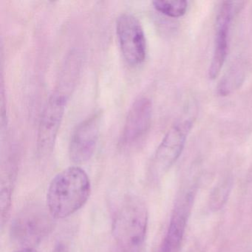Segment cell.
<instances>
[{
    "label": "cell",
    "instance_id": "1",
    "mask_svg": "<svg viewBox=\"0 0 252 252\" xmlns=\"http://www.w3.org/2000/svg\"><path fill=\"white\" fill-rule=\"evenodd\" d=\"M89 177L79 166H70L57 174L47 192V208L54 219H64L77 212L89 199Z\"/></svg>",
    "mask_w": 252,
    "mask_h": 252
},
{
    "label": "cell",
    "instance_id": "2",
    "mask_svg": "<svg viewBox=\"0 0 252 252\" xmlns=\"http://www.w3.org/2000/svg\"><path fill=\"white\" fill-rule=\"evenodd\" d=\"M148 227V211L138 196L124 199L115 213L112 233L121 252H141Z\"/></svg>",
    "mask_w": 252,
    "mask_h": 252
},
{
    "label": "cell",
    "instance_id": "3",
    "mask_svg": "<svg viewBox=\"0 0 252 252\" xmlns=\"http://www.w3.org/2000/svg\"><path fill=\"white\" fill-rule=\"evenodd\" d=\"M54 219L48 208L36 204L26 206L11 222V240L21 249L33 248L52 231Z\"/></svg>",
    "mask_w": 252,
    "mask_h": 252
},
{
    "label": "cell",
    "instance_id": "4",
    "mask_svg": "<svg viewBox=\"0 0 252 252\" xmlns=\"http://www.w3.org/2000/svg\"><path fill=\"white\" fill-rule=\"evenodd\" d=\"M71 94L56 88L44 107L38 126L36 153L40 158L52 153Z\"/></svg>",
    "mask_w": 252,
    "mask_h": 252
},
{
    "label": "cell",
    "instance_id": "5",
    "mask_svg": "<svg viewBox=\"0 0 252 252\" xmlns=\"http://www.w3.org/2000/svg\"><path fill=\"white\" fill-rule=\"evenodd\" d=\"M192 125L188 119L177 122L166 132L150 163L149 172L153 180L162 178L179 158Z\"/></svg>",
    "mask_w": 252,
    "mask_h": 252
},
{
    "label": "cell",
    "instance_id": "6",
    "mask_svg": "<svg viewBox=\"0 0 252 252\" xmlns=\"http://www.w3.org/2000/svg\"><path fill=\"white\" fill-rule=\"evenodd\" d=\"M116 34L127 64L133 67L143 64L147 57V39L139 20L129 13L121 14L116 21Z\"/></svg>",
    "mask_w": 252,
    "mask_h": 252
},
{
    "label": "cell",
    "instance_id": "7",
    "mask_svg": "<svg viewBox=\"0 0 252 252\" xmlns=\"http://www.w3.org/2000/svg\"><path fill=\"white\" fill-rule=\"evenodd\" d=\"M153 120V103L147 97L137 98L129 108L119 144L124 150L139 145L148 134Z\"/></svg>",
    "mask_w": 252,
    "mask_h": 252
},
{
    "label": "cell",
    "instance_id": "8",
    "mask_svg": "<svg viewBox=\"0 0 252 252\" xmlns=\"http://www.w3.org/2000/svg\"><path fill=\"white\" fill-rule=\"evenodd\" d=\"M243 2H223L218 11L213 56L209 69V76L215 79L220 73L228 52V37L231 23L243 8Z\"/></svg>",
    "mask_w": 252,
    "mask_h": 252
},
{
    "label": "cell",
    "instance_id": "9",
    "mask_svg": "<svg viewBox=\"0 0 252 252\" xmlns=\"http://www.w3.org/2000/svg\"><path fill=\"white\" fill-rule=\"evenodd\" d=\"M101 119L102 113L96 111L75 128L69 145V156L73 163H85L94 156L99 137Z\"/></svg>",
    "mask_w": 252,
    "mask_h": 252
},
{
    "label": "cell",
    "instance_id": "10",
    "mask_svg": "<svg viewBox=\"0 0 252 252\" xmlns=\"http://www.w3.org/2000/svg\"><path fill=\"white\" fill-rule=\"evenodd\" d=\"M193 192L181 195L175 206L166 234L157 252H180L192 205Z\"/></svg>",
    "mask_w": 252,
    "mask_h": 252
},
{
    "label": "cell",
    "instance_id": "11",
    "mask_svg": "<svg viewBox=\"0 0 252 252\" xmlns=\"http://www.w3.org/2000/svg\"><path fill=\"white\" fill-rule=\"evenodd\" d=\"M153 5L155 9L166 17L178 18L186 14L188 8V2L185 0L178 1H166L156 0L153 1Z\"/></svg>",
    "mask_w": 252,
    "mask_h": 252
},
{
    "label": "cell",
    "instance_id": "12",
    "mask_svg": "<svg viewBox=\"0 0 252 252\" xmlns=\"http://www.w3.org/2000/svg\"><path fill=\"white\" fill-rule=\"evenodd\" d=\"M244 78V70L241 64L233 66L227 75L224 76L218 88V93L220 95H227L237 89L243 82Z\"/></svg>",
    "mask_w": 252,
    "mask_h": 252
},
{
    "label": "cell",
    "instance_id": "13",
    "mask_svg": "<svg viewBox=\"0 0 252 252\" xmlns=\"http://www.w3.org/2000/svg\"><path fill=\"white\" fill-rule=\"evenodd\" d=\"M231 187L232 184L228 180L220 183L215 187L209 199V206L211 209L218 211L222 207L228 199Z\"/></svg>",
    "mask_w": 252,
    "mask_h": 252
},
{
    "label": "cell",
    "instance_id": "14",
    "mask_svg": "<svg viewBox=\"0 0 252 252\" xmlns=\"http://www.w3.org/2000/svg\"><path fill=\"white\" fill-rule=\"evenodd\" d=\"M53 252H71V250L67 243L61 240L56 243Z\"/></svg>",
    "mask_w": 252,
    "mask_h": 252
},
{
    "label": "cell",
    "instance_id": "15",
    "mask_svg": "<svg viewBox=\"0 0 252 252\" xmlns=\"http://www.w3.org/2000/svg\"><path fill=\"white\" fill-rule=\"evenodd\" d=\"M15 252H38L36 249L33 248H25V249H20V250Z\"/></svg>",
    "mask_w": 252,
    "mask_h": 252
}]
</instances>
